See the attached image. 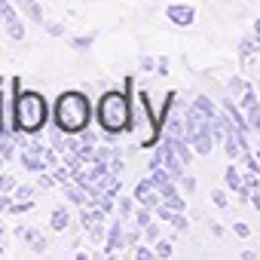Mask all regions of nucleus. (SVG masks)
Segmentation results:
<instances>
[{
	"instance_id": "nucleus-5",
	"label": "nucleus",
	"mask_w": 260,
	"mask_h": 260,
	"mask_svg": "<svg viewBox=\"0 0 260 260\" xmlns=\"http://www.w3.org/2000/svg\"><path fill=\"white\" fill-rule=\"evenodd\" d=\"M153 166H166V169L175 175V181H178V178H184V169H187V166L181 162V156L172 150V144H166V141H162V147L156 150V156L150 159V169H153Z\"/></svg>"
},
{
	"instance_id": "nucleus-26",
	"label": "nucleus",
	"mask_w": 260,
	"mask_h": 260,
	"mask_svg": "<svg viewBox=\"0 0 260 260\" xmlns=\"http://www.w3.org/2000/svg\"><path fill=\"white\" fill-rule=\"evenodd\" d=\"M34 187H37V184H34ZM34 187H31V184H19L16 193H13V199H34Z\"/></svg>"
},
{
	"instance_id": "nucleus-41",
	"label": "nucleus",
	"mask_w": 260,
	"mask_h": 260,
	"mask_svg": "<svg viewBox=\"0 0 260 260\" xmlns=\"http://www.w3.org/2000/svg\"><path fill=\"white\" fill-rule=\"evenodd\" d=\"M0 28H4V22H0Z\"/></svg>"
},
{
	"instance_id": "nucleus-20",
	"label": "nucleus",
	"mask_w": 260,
	"mask_h": 260,
	"mask_svg": "<svg viewBox=\"0 0 260 260\" xmlns=\"http://www.w3.org/2000/svg\"><path fill=\"white\" fill-rule=\"evenodd\" d=\"M141 239H144V230H141L138 223H135L132 230H125V245H128V248H135V245H138Z\"/></svg>"
},
{
	"instance_id": "nucleus-32",
	"label": "nucleus",
	"mask_w": 260,
	"mask_h": 260,
	"mask_svg": "<svg viewBox=\"0 0 260 260\" xmlns=\"http://www.w3.org/2000/svg\"><path fill=\"white\" fill-rule=\"evenodd\" d=\"M242 92H245V83H242L239 77H233V80H230V95H242Z\"/></svg>"
},
{
	"instance_id": "nucleus-10",
	"label": "nucleus",
	"mask_w": 260,
	"mask_h": 260,
	"mask_svg": "<svg viewBox=\"0 0 260 260\" xmlns=\"http://www.w3.org/2000/svg\"><path fill=\"white\" fill-rule=\"evenodd\" d=\"M125 245V230H122V217H113V223L107 226V236H104V254H116L119 248Z\"/></svg>"
},
{
	"instance_id": "nucleus-4",
	"label": "nucleus",
	"mask_w": 260,
	"mask_h": 260,
	"mask_svg": "<svg viewBox=\"0 0 260 260\" xmlns=\"http://www.w3.org/2000/svg\"><path fill=\"white\" fill-rule=\"evenodd\" d=\"M132 128L141 138V147H153L156 138H159V132H162L159 113H150V101H147L144 92L132 101Z\"/></svg>"
},
{
	"instance_id": "nucleus-18",
	"label": "nucleus",
	"mask_w": 260,
	"mask_h": 260,
	"mask_svg": "<svg viewBox=\"0 0 260 260\" xmlns=\"http://www.w3.org/2000/svg\"><path fill=\"white\" fill-rule=\"evenodd\" d=\"M260 43L257 40H251V37H245L242 43H239V55H242V61H251V55H254V49H257Z\"/></svg>"
},
{
	"instance_id": "nucleus-1",
	"label": "nucleus",
	"mask_w": 260,
	"mask_h": 260,
	"mask_svg": "<svg viewBox=\"0 0 260 260\" xmlns=\"http://www.w3.org/2000/svg\"><path fill=\"white\" fill-rule=\"evenodd\" d=\"M92 101L86 92H77V89H68L55 98V107H52V119H55V128H61L64 135H80L89 128L92 122Z\"/></svg>"
},
{
	"instance_id": "nucleus-39",
	"label": "nucleus",
	"mask_w": 260,
	"mask_h": 260,
	"mask_svg": "<svg viewBox=\"0 0 260 260\" xmlns=\"http://www.w3.org/2000/svg\"><path fill=\"white\" fill-rule=\"evenodd\" d=\"M4 236H7V233H4V226H0V242H4Z\"/></svg>"
},
{
	"instance_id": "nucleus-40",
	"label": "nucleus",
	"mask_w": 260,
	"mask_h": 260,
	"mask_svg": "<svg viewBox=\"0 0 260 260\" xmlns=\"http://www.w3.org/2000/svg\"><path fill=\"white\" fill-rule=\"evenodd\" d=\"M257 43H260V34H257Z\"/></svg>"
},
{
	"instance_id": "nucleus-30",
	"label": "nucleus",
	"mask_w": 260,
	"mask_h": 260,
	"mask_svg": "<svg viewBox=\"0 0 260 260\" xmlns=\"http://www.w3.org/2000/svg\"><path fill=\"white\" fill-rule=\"evenodd\" d=\"M242 181H245V187H248L251 193H254V190H260V181H257V172H251V175H245Z\"/></svg>"
},
{
	"instance_id": "nucleus-31",
	"label": "nucleus",
	"mask_w": 260,
	"mask_h": 260,
	"mask_svg": "<svg viewBox=\"0 0 260 260\" xmlns=\"http://www.w3.org/2000/svg\"><path fill=\"white\" fill-rule=\"evenodd\" d=\"M153 254H156L153 248H144V245H135V257H138V260H150Z\"/></svg>"
},
{
	"instance_id": "nucleus-6",
	"label": "nucleus",
	"mask_w": 260,
	"mask_h": 260,
	"mask_svg": "<svg viewBox=\"0 0 260 260\" xmlns=\"http://www.w3.org/2000/svg\"><path fill=\"white\" fill-rule=\"evenodd\" d=\"M132 196H135V202H138V205H147V208H156V205L162 202V193L153 187V181H150V178L138 181V184H135V190H132Z\"/></svg>"
},
{
	"instance_id": "nucleus-35",
	"label": "nucleus",
	"mask_w": 260,
	"mask_h": 260,
	"mask_svg": "<svg viewBox=\"0 0 260 260\" xmlns=\"http://www.w3.org/2000/svg\"><path fill=\"white\" fill-rule=\"evenodd\" d=\"M181 184H184V190H187V193H193V190H196V178H193V175H184V178H181Z\"/></svg>"
},
{
	"instance_id": "nucleus-15",
	"label": "nucleus",
	"mask_w": 260,
	"mask_h": 260,
	"mask_svg": "<svg viewBox=\"0 0 260 260\" xmlns=\"http://www.w3.org/2000/svg\"><path fill=\"white\" fill-rule=\"evenodd\" d=\"M22 239H25V242H28V245L34 248V251H46V245H49V242H46V236H43L40 230H31V226H25Z\"/></svg>"
},
{
	"instance_id": "nucleus-2",
	"label": "nucleus",
	"mask_w": 260,
	"mask_h": 260,
	"mask_svg": "<svg viewBox=\"0 0 260 260\" xmlns=\"http://www.w3.org/2000/svg\"><path fill=\"white\" fill-rule=\"evenodd\" d=\"M10 89H13V98H16V128L19 132H28V135L43 132V125L49 119V104H46L43 92L22 89L19 80H10Z\"/></svg>"
},
{
	"instance_id": "nucleus-7",
	"label": "nucleus",
	"mask_w": 260,
	"mask_h": 260,
	"mask_svg": "<svg viewBox=\"0 0 260 260\" xmlns=\"http://www.w3.org/2000/svg\"><path fill=\"white\" fill-rule=\"evenodd\" d=\"M190 144H193V150H196L199 156H208V153L214 150V132H211V119H202V125L196 128V135L190 138Z\"/></svg>"
},
{
	"instance_id": "nucleus-28",
	"label": "nucleus",
	"mask_w": 260,
	"mask_h": 260,
	"mask_svg": "<svg viewBox=\"0 0 260 260\" xmlns=\"http://www.w3.org/2000/svg\"><path fill=\"white\" fill-rule=\"evenodd\" d=\"M251 104H257V95H254V89H251V86H245V92H242V110H245V107H251Z\"/></svg>"
},
{
	"instance_id": "nucleus-25",
	"label": "nucleus",
	"mask_w": 260,
	"mask_h": 260,
	"mask_svg": "<svg viewBox=\"0 0 260 260\" xmlns=\"http://www.w3.org/2000/svg\"><path fill=\"white\" fill-rule=\"evenodd\" d=\"M92 40H95V34H80V37H74V40H71V46H74V49H89V46H92Z\"/></svg>"
},
{
	"instance_id": "nucleus-33",
	"label": "nucleus",
	"mask_w": 260,
	"mask_h": 260,
	"mask_svg": "<svg viewBox=\"0 0 260 260\" xmlns=\"http://www.w3.org/2000/svg\"><path fill=\"white\" fill-rule=\"evenodd\" d=\"M172 226H175V230H178V233H184V230H187V226H190V223H187V217H184V214H181V211H178V214H175V220H172Z\"/></svg>"
},
{
	"instance_id": "nucleus-19",
	"label": "nucleus",
	"mask_w": 260,
	"mask_h": 260,
	"mask_svg": "<svg viewBox=\"0 0 260 260\" xmlns=\"http://www.w3.org/2000/svg\"><path fill=\"white\" fill-rule=\"evenodd\" d=\"M153 214H156V211H153V208H147V205H141V208H138V211H135V214H132V217H135V223H138V226H141V230H144V226H147V223H150V220H153Z\"/></svg>"
},
{
	"instance_id": "nucleus-8",
	"label": "nucleus",
	"mask_w": 260,
	"mask_h": 260,
	"mask_svg": "<svg viewBox=\"0 0 260 260\" xmlns=\"http://www.w3.org/2000/svg\"><path fill=\"white\" fill-rule=\"evenodd\" d=\"M4 28H7V34H10V40H25V22H22L16 4H10V7L4 10Z\"/></svg>"
},
{
	"instance_id": "nucleus-22",
	"label": "nucleus",
	"mask_w": 260,
	"mask_h": 260,
	"mask_svg": "<svg viewBox=\"0 0 260 260\" xmlns=\"http://www.w3.org/2000/svg\"><path fill=\"white\" fill-rule=\"evenodd\" d=\"M144 239H147V242H156V239H162V230H159V223H156V220H150V223L144 226Z\"/></svg>"
},
{
	"instance_id": "nucleus-42",
	"label": "nucleus",
	"mask_w": 260,
	"mask_h": 260,
	"mask_svg": "<svg viewBox=\"0 0 260 260\" xmlns=\"http://www.w3.org/2000/svg\"><path fill=\"white\" fill-rule=\"evenodd\" d=\"M0 214H4V211H0Z\"/></svg>"
},
{
	"instance_id": "nucleus-14",
	"label": "nucleus",
	"mask_w": 260,
	"mask_h": 260,
	"mask_svg": "<svg viewBox=\"0 0 260 260\" xmlns=\"http://www.w3.org/2000/svg\"><path fill=\"white\" fill-rule=\"evenodd\" d=\"M193 107L199 110L202 119H214V116H217V104H214L208 95H196V98H193Z\"/></svg>"
},
{
	"instance_id": "nucleus-11",
	"label": "nucleus",
	"mask_w": 260,
	"mask_h": 260,
	"mask_svg": "<svg viewBox=\"0 0 260 260\" xmlns=\"http://www.w3.org/2000/svg\"><path fill=\"white\" fill-rule=\"evenodd\" d=\"M13 4H16V7H19V13H25L31 22H37V25H43V22H46L40 0H13Z\"/></svg>"
},
{
	"instance_id": "nucleus-37",
	"label": "nucleus",
	"mask_w": 260,
	"mask_h": 260,
	"mask_svg": "<svg viewBox=\"0 0 260 260\" xmlns=\"http://www.w3.org/2000/svg\"><path fill=\"white\" fill-rule=\"evenodd\" d=\"M156 64H159V61H153L150 55H141V71H153Z\"/></svg>"
},
{
	"instance_id": "nucleus-12",
	"label": "nucleus",
	"mask_w": 260,
	"mask_h": 260,
	"mask_svg": "<svg viewBox=\"0 0 260 260\" xmlns=\"http://www.w3.org/2000/svg\"><path fill=\"white\" fill-rule=\"evenodd\" d=\"M49 226H52L55 233H64V230L71 226V211H68V205H55V208H52V214H49Z\"/></svg>"
},
{
	"instance_id": "nucleus-9",
	"label": "nucleus",
	"mask_w": 260,
	"mask_h": 260,
	"mask_svg": "<svg viewBox=\"0 0 260 260\" xmlns=\"http://www.w3.org/2000/svg\"><path fill=\"white\" fill-rule=\"evenodd\" d=\"M166 16H169V22L178 25V28H190V25L196 22V10L187 7V4H172V7H166Z\"/></svg>"
},
{
	"instance_id": "nucleus-36",
	"label": "nucleus",
	"mask_w": 260,
	"mask_h": 260,
	"mask_svg": "<svg viewBox=\"0 0 260 260\" xmlns=\"http://www.w3.org/2000/svg\"><path fill=\"white\" fill-rule=\"evenodd\" d=\"M233 230H236V236H239V239H248V236H251V226H248V223H236Z\"/></svg>"
},
{
	"instance_id": "nucleus-3",
	"label": "nucleus",
	"mask_w": 260,
	"mask_h": 260,
	"mask_svg": "<svg viewBox=\"0 0 260 260\" xmlns=\"http://www.w3.org/2000/svg\"><path fill=\"white\" fill-rule=\"evenodd\" d=\"M101 128L107 132V138L113 141L116 135L128 132L132 128V95L122 92V89H113V92H104L101 101H98V110H95Z\"/></svg>"
},
{
	"instance_id": "nucleus-38",
	"label": "nucleus",
	"mask_w": 260,
	"mask_h": 260,
	"mask_svg": "<svg viewBox=\"0 0 260 260\" xmlns=\"http://www.w3.org/2000/svg\"><path fill=\"white\" fill-rule=\"evenodd\" d=\"M251 202H254V208H257V211H260V193H257V190H254V193H251Z\"/></svg>"
},
{
	"instance_id": "nucleus-27",
	"label": "nucleus",
	"mask_w": 260,
	"mask_h": 260,
	"mask_svg": "<svg viewBox=\"0 0 260 260\" xmlns=\"http://www.w3.org/2000/svg\"><path fill=\"white\" fill-rule=\"evenodd\" d=\"M156 257H172V242L169 239H156Z\"/></svg>"
},
{
	"instance_id": "nucleus-16",
	"label": "nucleus",
	"mask_w": 260,
	"mask_h": 260,
	"mask_svg": "<svg viewBox=\"0 0 260 260\" xmlns=\"http://www.w3.org/2000/svg\"><path fill=\"white\" fill-rule=\"evenodd\" d=\"M223 181H226V187H230L233 193H239V187L245 184V181H242V175L236 172V166H226V172H223Z\"/></svg>"
},
{
	"instance_id": "nucleus-17",
	"label": "nucleus",
	"mask_w": 260,
	"mask_h": 260,
	"mask_svg": "<svg viewBox=\"0 0 260 260\" xmlns=\"http://www.w3.org/2000/svg\"><path fill=\"white\" fill-rule=\"evenodd\" d=\"M245 119H248V125H251V132H260V101L257 104H251V107H245Z\"/></svg>"
},
{
	"instance_id": "nucleus-23",
	"label": "nucleus",
	"mask_w": 260,
	"mask_h": 260,
	"mask_svg": "<svg viewBox=\"0 0 260 260\" xmlns=\"http://www.w3.org/2000/svg\"><path fill=\"white\" fill-rule=\"evenodd\" d=\"M16 187H19V181L13 175H0V193H16Z\"/></svg>"
},
{
	"instance_id": "nucleus-21",
	"label": "nucleus",
	"mask_w": 260,
	"mask_h": 260,
	"mask_svg": "<svg viewBox=\"0 0 260 260\" xmlns=\"http://www.w3.org/2000/svg\"><path fill=\"white\" fill-rule=\"evenodd\" d=\"M86 233H89V239H92V242H101V239L107 236V226H104V220H95Z\"/></svg>"
},
{
	"instance_id": "nucleus-34",
	"label": "nucleus",
	"mask_w": 260,
	"mask_h": 260,
	"mask_svg": "<svg viewBox=\"0 0 260 260\" xmlns=\"http://www.w3.org/2000/svg\"><path fill=\"white\" fill-rule=\"evenodd\" d=\"M43 28H46L52 37H61V34H64V28H61V25H52V22H43Z\"/></svg>"
},
{
	"instance_id": "nucleus-13",
	"label": "nucleus",
	"mask_w": 260,
	"mask_h": 260,
	"mask_svg": "<svg viewBox=\"0 0 260 260\" xmlns=\"http://www.w3.org/2000/svg\"><path fill=\"white\" fill-rule=\"evenodd\" d=\"M19 159H22V166H25L28 172H34V175L49 169V166H46V159H43V153H34V150H22V156H19Z\"/></svg>"
},
{
	"instance_id": "nucleus-29",
	"label": "nucleus",
	"mask_w": 260,
	"mask_h": 260,
	"mask_svg": "<svg viewBox=\"0 0 260 260\" xmlns=\"http://www.w3.org/2000/svg\"><path fill=\"white\" fill-rule=\"evenodd\" d=\"M211 202H214V205H217L220 211H223V208L230 205V202H226V193H223V190H211Z\"/></svg>"
},
{
	"instance_id": "nucleus-24",
	"label": "nucleus",
	"mask_w": 260,
	"mask_h": 260,
	"mask_svg": "<svg viewBox=\"0 0 260 260\" xmlns=\"http://www.w3.org/2000/svg\"><path fill=\"white\" fill-rule=\"evenodd\" d=\"M135 214V196L132 199H119V217H132Z\"/></svg>"
}]
</instances>
